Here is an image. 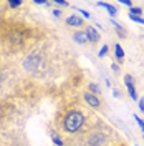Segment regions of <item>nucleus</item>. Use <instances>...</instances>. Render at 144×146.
Masks as SVG:
<instances>
[{
	"label": "nucleus",
	"instance_id": "obj_1",
	"mask_svg": "<svg viewBox=\"0 0 144 146\" xmlns=\"http://www.w3.org/2000/svg\"><path fill=\"white\" fill-rule=\"evenodd\" d=\"M38 30L32 28L25 22L0 20V56L30 52L38 43Z\"/></svg>",
	"mask_w": 144,
	"mask_h": 146
},
{
	"label": "nucleus",
	"instance_id": "obj_2",
	"mask_svg": "<svg viewBox=\"0 0 144 146\" xmlns=\"http://www.w3.org/2000/svg\"><path fill=\"white\" fill-rule=\"evenodd\" d=\"M113 129L104 123H96L93 126L81 129L71 139V146H111L113 145Z\"/></svg>",
	"mask_w": 144,
	"mask_h": 146
},
{
	"label": "nucleus",
	"instance_id": "obj_3",
	"mask_svg": "<svg viewBox=\"0 0 144 146\" xmlns=\"http://www.w3.org/2000/svg\"><path fill=\"white\" fill-rule=\"evenodd\" d=\"M85 121H86L85 113L80 108L73 106V108H68L61 115V118H60V128H61V131L68 133V135H78L83 129V126H85Z\"/></svg>",
	"mask_w": 144,
	"mask_h": 146
},
{
	"label": "nucleus",
	"instance_id": "obj_4",
	"mask_svg": "<svg viewBox=\"0 0 144 146\" xmlns=\"http://www.w3.org/2000/svg\"><path fill=\"white\" fill-rule=\"evenodd\" d=\"M83 98H85V101H86V105H90L91 108H94V110L101 108V100H99L96 95H93V93H90V91H85Z\"/></svg>",
	"mask_w": 144,
	"mask_h": 146
},
{
	"label": "nucleus",
	"instance_id": "obj_5",
	"mask_svg": "<svg viewBox=\"0 0 144 146\" xmlns=\"http://www.w3.org/2000/svg\"><path fill=\"white\" fill-rule=\"evenodd\" d=\"M65 23L68 25V27H75V28H80L83 25V20H81L78 15H70V17H66L65 20Z\"/></svg>",
	"mask_w": 144,
	"mask_h": 146
},
{
	"label": "nucleus",
	"instance_id": "obj_6",
	"mask_svg": "<svg viewBox=\"0 0 144 146\" xmlns=\"http://www.w3.org/2000/svg\"><path fill=\"white\" fill-rule=\"evenodd\" d=\"M86 35H88V42H91V43H98L99 42V33L91 25L86 27Z\"/></svg>",
	"mask_w": 144,
	"mask_h": 146
},
{
	"label": "nucleus",
	"instance_id": "obj_7",
	"mask_svg": "<svg viewBox=\"0 0 144 146\" xmlns=\"http://www.w3.org/2000/svg\"><path fill=\"white\" fill-rule=\"evenodd\" d=\"M73 38H75V42H76V43H80V45L88 43V35H86V30H85V32H83V30H78L76 33H73Z\"/></svg>",
	"mask_w": 144,
	"mask_h": 146
},
{
	"label": "nucleus",
	"instance_id": "obj_8",
	"mask_svg": "<svg viewBox=\"0 0 144 146\" xmlns=\"http://www.w3.org/2000/svg\"><path fill=\"white\" fill-rule=\"evenodd\" d=\"M9 80H10V75H9V72L5 70V68H2L0 66V90L9 83Z\"/></svg>",
	"mask_w": 144,
	"mask_h": 146
},
{
	"label": "nucleus",
	"instance_id": "obj_9",
	"mask_svg": "<svg viewBox=\"0 0 144 146\" xmlns=\"http://www.w3.org/2000/svg\"><path fill=\"white\" fill-rule=\"evenodd\" d=\"M99 7H104V9L109 12V15H116L118 13V9L116 7H113V5H109V3H106V2H98Z\"/></svg>",
	"mask_w": 144,
	"mask_h": 146
},
{
	"label": "nucleus",
	"instance_id": "obj_10",
	"mask_svg": "<svg viewBox=\"0 0 144 146\" xmlns=\"http://www.w3.org/2000/svg\"><path fill=\"white\" fill-rule=\"evenodd\" d=\"M114 56H116L118 60H123V58H124V52H123V46L119 45V43H116V45H114Z\"/></svg>",
	"mask_w": 144,
	"mask_h": 146
},
{
	"label": "nucleus",
	"instance_id": "obj_11",
	"mask_svg": "<svg viewBox=\"0 0 144 146\" xmlns=\"http://www.w3.org/2000/svg\"><path fill=\"white\" fill-rule=\"evenodd\" d=\"M141 13H143V9H137V7L129 9V15H133V17H141Z\"/></svg>",
	"mask_w": 144,
	"mask_h": 146
},
{
	"label": "nucleus",
	"instance_id": "obj_12",
	"mask_svg": "<svg viewBox=\"0 0 144 146\" xmlns=\"http://www.w3.org/2000/svg\"><path fill=\"white\" fill-rule=\"evenodd\" d=\"M127 93H129V96H131L133 100H137V93H136V88H134V85H131V86H127Z\"/></svg>",
	"mask_w": 144,
	"mask_h": 146
},
{
	"label": "nucleus",
	"instance_id": "obj_13",
	"mask_svg": "<svg viewBox=\"0 0 144 146\" xmlns=\"http://www.w3.org/2000/svg\"><path fill=\"white\" fill-rule=\"evenodd\" d=\"M22 0H9V7L10 9H17V7H22Z\"/></svg>",
	"mask_w": 144,
	"mask_h": 146
},
{
	"label": "nucleus",
	"instance_id": "obj_14",
	"mask_svg": "<svg viewBox=\"0 0 144 146\" xmlns=\"http://www.w3.org/2000/svg\"><path fill=\"white\" fill-rule=\"evenodd\" d=\"M52 139H53V143H55L56 146H63V145H65V143H63V139H61L60 136H56L55 133H52Z\"/></svg>",
	"mask_w": 144,
	"mask_h": 146
},
{
	"label": "nucleus",
	"instance_id": "obj_15",
	"mask_svg": "<svg viewBox=\"0 0 144 146\" xmlns=\"http://www.w3.org/2000/svg\"><path fill=\"white\" fill-rule=\"evenodd\" d=\"M124 83H126V86H131V85H134V78L131 75H124Z\"/></svg>",
	"mask_w": 144,
	"mask_h": 146
},
{
	"label": "nucleus",
	"instance_id": "obj_16",
	"mask_svg": "<svg viewBox=\"0 0 144 146\" xmlns=\"http://www.w3.org/2000/svg\"><path fill=\"white\" fill-rule=\"evenodd\" d=\"M88 88H90V91L93 93V95H98V93H99V88H98V85H96V83H90V86H88Z\"/></svg>",
	"mask_w": 144,
	"mask_h": 146
},
{
	"label": "nucleus",
	"instance_id": "obj_17",
	"mask_svg": "<svg viewBox=\"0 0 144 146\" xmlns=\"http://www.w3.org/2000/svg\"><path fill=\"white\" fill-rule=\"evenodd\" d=\"M106 55H108V45L101 46V50H99V53H98V56H99V58H103V56H106Z\"/></svg>",
	"mask_w": 144,
	"mask_h": 146
},
{
	"label": "nucleus",
	"instance_id": "obj_18",
	"mask_svg": "<svg viewBox=\"0 0 144 146\" xmlns=\"http://www.w3.org/2000/svg\"><path fill=\"white\" fill-rule=\"evenodd\" d=\"M133 118L136 119V123H137V125H139V128H141V129H143L144 131V121L141 118H139V116H137V115H133Z\"/></svg>",
	"mask_w": 144,
	"mask_h": 146
},
{
	"label": "nucleus",
	"instance_id": "obj_19",
	"mask_svg": "<svg viewBox=\"0 0 144 146\" xmlns=\"http://www.w3.org/2000/svg\"><path fill=\"white\" fill-rule=\"evenodd\" d=\"M55 3H56V5H60V7H68V5H70L68 2H63V0H55Z\"/></svg>",
	"mask_w": 144,
	"mask_h": 146
},
{
	"label": "nucleus",
	"instance_id": "obj_20",
	"mask_svg": "<svg viewBox=\"0 0 144 146\" xmlns=\"http://www.w3.org/2000/svg\"><path fill=\"white\" fill-rule=\"evenodd\" d=\"M78 12H80V13H81V15H83L85 18H90V17H91V15L88 13V12H86V10H78Z\"/></svg>",
	"mask_w": 144,
	"mask_h": 146
},
{
	"label": "nucleus",
	"instance_id": "obj_21",
	"mask_svg": "<svg viewBox=\"0 0 144 146\" xmlns=\"http://www.w3.org/2000/svg\"><path fill=\"white\" fill-rule=\"evenodd\" d=\"M139 110H141V111H144V98H139Z\"/></svg>",
	"mask_w": 144,
	"mask_h": 146
},
{
	"label": "nucleus",
	"instance_id": "obj_22",
	"mask_svg": "<svg viewBox=\"0 0 144 146\" xmlns=\"http://www.w3.org/2000/svg\"><path fill=\"white\" fill-rule=\"evenodd\" d=\"M121 3H123V5H127L129 9L133 7V2H129V0H121Z\"/></svg>",
	"mask_w": 144,
	"mask_h": 146
},
{
	"label": "nucleus",
	"instance_id": "obj_23",
	"mask_svg": "<svg viewBox=\"0 0 144 146\" xmlns=\"http://www.w3.org/2000/svg\"><path fill=\"white\" fill-rule=\"evenodd\" d=\"M53 15H55V17H60V15H61V10L55 9V10H53Z\"/></svg>",
	"mask_w": 144,
	"mask_h": 146
},
{
	"label": "nucleus",
	"instance_id": "obj_24",
	"mask_svg": "<svg viewBox=\"0 0 144 146\" xmlns=\"http://www.w3.org/2000/svg\"><path fill=\"white\" fill-rule=\"evenodd\" d=\"M111 68H113V72H116V73L119 72V66H118L116 63H113V65H111Z\"/></svg>",
	"mask_w": 144,
	"mask_h": 146
}]
</instances>
